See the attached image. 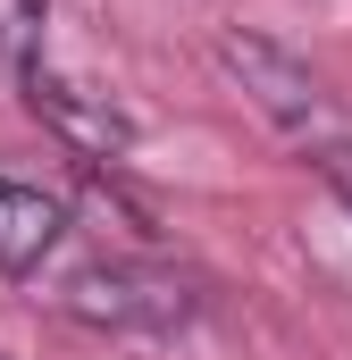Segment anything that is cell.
<instances>
[{"label": "cell", "instance_id": "cell-1", "mask_svg": "<svg viewBox=\"0 0 352 360\" xmlns=\"http://www.w3.org/2000/svg\"><path fill=\"white\" fill-rule=\"evenodd\" d=\"M59 302H68V319L109 327V335H168V327H184L201 310L193 276L160 269V260H92V269L68 276Z\"/></svg>", "mask_w": 352, "mask_h": 360}, {"label": "cell", "instance_id": "cell-2", "mask_svg": "<svg viewBox=\"0 0 352 360\" xmlns=\"http://www.w3.org/2000/svg\"><path fill=\"white\" fill-rule=\"evenodd\" d=\"M218 68H227V84L244 92L277 134H319V143H327V117H336V109H327V84L310 76V59H294V51L268 42V34L227 25V34H218Z\"/></svg>", "mask_w": 352, "mask_h": 360}, {"label": "cell", "instance_id": "cell-3", "mask_svg": "<svg viewBox=\"0 0 352 360\" xmlns=\"http://www.w3.org/2000/svg\"><path fill=\"white\" fill-rule=\"evenodd\" d=\"M17 84H25V109L68 143V151H84V160H118L126 143H134V117L109 101V92H92V84H76V76H59L42 51L17 68Z\"/></svg>", "mask_w": 352, "mask_h": 360}, {"label": "cell", "instance_id": "cell-4", "mask_svg": "<svg viewBox=\"0 0 352 360\" xmlns=\"http://www.w3.org/2000/svg\"><path fill=\"white\" fill-rule=\"evenodd\" d=\"M59 226H68V210H59L42 184L0 176V276L42 269V260H51V243H59Z\"/></svg>", "mask_w": 352, "mask_h": 360}, {"label": "cell", "instance_id": "cell-5", "mask_svg": "<svg viewBox=\"0 0 352 360\" xmlns=\"http://www.w3.org/2000/svg\"><path fill=\"white\" fill-rule=\"evenodd\" d=\"M319 176H327V193L352 210V126H336V134L319 143Z\"/></svg>", "mask_w": 352, "mask_h": 360}, {"label": "cell", "instance_id": "cell-6", "mask_svg": "<svg viewBox=\"0 0 352 360\" xmlns=\"http://www.w3.org/2000/svg\"><path fill=\"white\" fill-rule=\"evenodd\" d=\"M0 360H8V352H0Z\"/></svg>", "mask_w": 352, "mask_h": 360}]
</instances>
